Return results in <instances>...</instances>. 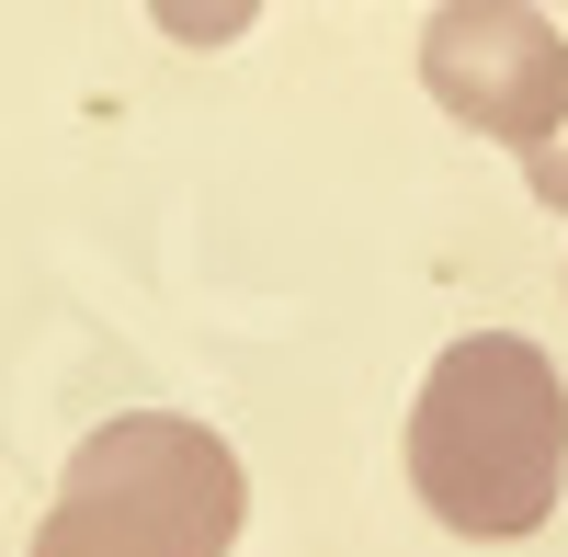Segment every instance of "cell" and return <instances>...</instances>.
<instances>
[{"label":"cell","mask_w":568,"mask_h":557,"mask_svg":"<svg viewBox=\"0 0 568 557\" xmlns=\"http://www.w3.org/2000/svg\"><path fill=\"white\" fill-rule=\"evenodd\" d=\"M409 489L444 535L511 546L568 489V376L524 331H466L420 376L409 409Z\"/></svg>","instance_id":"cell-1"},{"label":"cell","mask_w":568,"mask_h":557,"mask_svg":"<svg viewBox=\"0 0 568 557\" xmlns=\"http://www.w3.org/2000/svg\"><path fill=\"white\" fill-rule=\"evenodd\" d=\"M524 182H535V205H557V216H568V103H557V125L524 149Z\"/></svg>","instance_id":"cell-5"},{"label":"cell","mask_w":568,"mask_h":557,"mask_svg":"<svg viewBox=\"0 0 568 557\" xmlns=\"http://www.w3.org/2000/svg\"><path fill=\"white\" fill-rule=\"evenodd\" d=\"M251 524V478L227 433L182 422V409H125L80 455L23 557H227Z\"/></svg>","instance_id":"cell-2"},{"label":"cell","mask_w":568,"mask_h":557,"mask_svg":"<svg viewBox=\"0 0 568 557\" xmlns=\"http://www.w3.org/2000/svg\"><path fill=\"white\" fill-rule=\"evenodd\" d=\"M420 91L500 149H535L568 103V34L535 0H444L420 34Z\"/></svg>","instance_id":"cell-3"},{"label":"cell","mask_w":568,"mask_h":557,"mask_svg":"<svg viewBox=\"0 0 568 557\" xmlns=\"http://www.w3.org/2000/svg\"><path fill=\"white\" fill-rule=\"evenodd\" d=\"M149 23H160L171 45H240V34L262 23V0H149Z\"/></svg>","instance_id":"cell-4"}]
</instances>
